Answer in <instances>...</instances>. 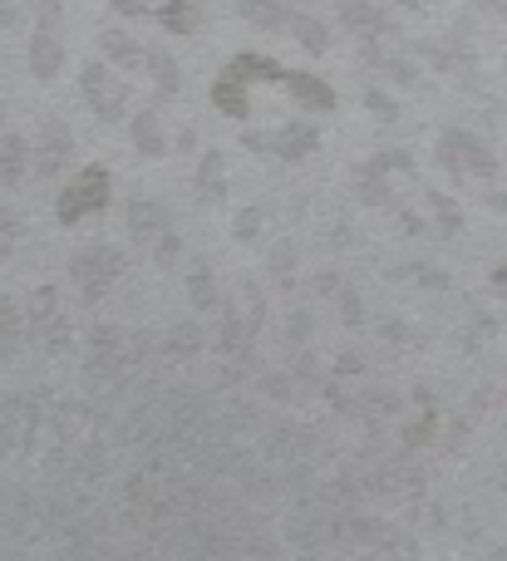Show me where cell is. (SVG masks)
I'll return each instance as SVG.
<instances>
[{
  "instance_id": "6da1fadb",
  "label": "cell",
  "mask_w": 507,
  "mask_h": 561,
  "mask_svg": "<svg viewBox=\"0 0 507 561\" xmlns=\"http://www.w3.org/2000/svg\"><path fill=\"white\" fill-rule=\"evenodd\" d=\"M104 55L118 59V65L128 69V75H148L158 89V99L163 94H177V65L163 55V49H148V45H134L128 35H118V30H104Z\"/></svg>"
},
{
  "instance_id": "7a4b0ae2",
  "label": "cell",
  "mask_w": 507,
  "mask_h": 561,
  "mask_svg": "<svg viewBox=\"0 0 507 561\" xmlns=\"http://www.w3.org/2000/svg\"><path fill=\"white\" fill-rule=\"evenodd\" d=\"M79 89H84L89 108H94L104 124H124L128 108H134V94H128V79L118 75V69L108 65H84V75H79Z\"/></svg>"
},
{
  "instance_id": "3957f363",
  "label": "cell",
  "mask_w": 507,
  "mask_h": 561,
  "mask_svg": "<svg viewBox=\"0 0 507 561\" xmlns=\"http://www.w3.org/2000/svg\"><path fill=\"white\" fill-rule=\"evenodd\" d=\"M108 193H114V183H108V168H84V173L74 178V183L65 187V193L55 197V217L65 227L84 222L89 213H104L108 207Z\"/></svg>"
},
{
  "instance_id": "277c9868",
  "label": "cell",
  "mask_w": 507,
  "mask_h": 561,
  "mask_svg": "<svg viewBox=\"0 0 507 561\" xmlns=\"http://www.w3.org/2000/svg\"><path fill=\"white\" fill-rule=\"evenodd\" d=\"M118 15L134 20H158L168 35H193L203 20V0H108Z\"/></svg>"
},
{
  "instance_id": "5b68a950",
  "label": "cell",
  "mask_w": 507,
  "mask_h": 561,
  "mask_svg": "<svg viewBox=\"0 0 507 561\" xmlns=\"http://www.w3.org/2000/svg\"><path fill=\"white\" fill-rule=\"evenodd\" d=\"M69 266H74V280L84 286V296H104L118 280V272H124V256H118L114 247H89V252H79Z\"/></svg>"
},
{
  "instance_id": "8992f818",
  "label": "cell",
  "mask_w": 507,
  "mask_h": 561,
  "mask_svg": "<svg viewBox=\"0 0 507 561\" xmlns=\"http://www.w3.org/2000/svg\"><path fill=\"white\" fill-rule=\"evenodd\" d=\"M59 25H65V20H39L35 39H30V75H35L39 84H49V79L59 75V65H65V39H59Z\"/></svg>"
},
{
  "instance_id": "52a82bcc",
  "label": "cell",
  "mask_w": 507,
  "mask_h": 561,
  "mask_svg": "<svg viewBox=\"0 0 507 561\" xmlns=\"http://www.w3.org/2000/svg\"><path fill=\"white\" fill-rule=\"evenodd\" d=\"M439 158H443V168H449L453 178H463V173H493L488 148H483L479 138H469V134H443L439 138Z\"/></svg>"
},
{
  "instance_id": "ba28073f",
  "label": "cell",
  "mask_w": 507,
  "mask_h": 561,
  "mask_svg": "<svg viewBox=\"0 0 507 561\" xmlns=\"http://www.w3.org/2000/svg\"><path fill=\"white\" fill-rule=\"evenodd\" d=\"M246 148L272 153V158H306L315 148V128L291 124V128H272V134H246Z\"/></svg>"
},
{
  "instance_id": "9c48e42d",
  "label": "cell",
  "mask_w": 507,
  "mask_h": 561,
  "mask_svg": "<svg viewBox=\"0 0 507 561\" xmlns=\"http://www.w3.org/2000/svg\"><path fill=\"white\" fill-rule=\"evenodd\" d=\"M69 153H74V138H69V124L65 118L49 114L45 124H39V144H35V168L45 178H55L59 168L69 163Z\"/></svg>"
},
{
  "instance_id": "30bf717a",
  "label": "cell",
  "mask_w": 507,
  "mask_h": 561,
  "mask_svg": "<svg viewBox=\"0 0 507 561\" xmlns=\"http://www.w3.org/2000/svg\"><path fill=\"white\" fill-rule=\"evenodd\" d=\"M128 227H134L138 242H153V237H158V256H173L168 207H158V203H148V197H138V203H128Z\"/></svg>"
},
{
  "instance_id": "8fae6325",
  "label": "cell",
  "mask_w": 507,
  "mask_h": 561,
  "mask_svg": "<svg viewBox=\"0 0 507 561\" xmlns=\"http://www.w3.org/2000/svg\"><path fill=\"white\" fill-rule=\"evenodd\" d=\"M30 163H35V148H30L25 138H20V134H5V138H0V183L15 187L20 178H25Z\"/></svg>"
},
{
  "instance_id": "7c38bea8",
  "label": "cell",
  "mask_w": 507,
  "mask_h": 561,
  "mask_svg": "<svg viewBox=\"0 0 507 561\" xmlns=\"http://www.w3.org/2000/svg\"><path fill=\"white\" fill-rule=\"evenodd\" d=\"M286 89H291L306 108H321V114H325V108H335V94L321 84V79H311V75H291V69H286Z\"/></svg>"
},
{
  "instance_id": "4fadbf2b",
  "label": "cell",
  "mask_w": 507,
  "mask_h": 561,
  "mask_svg": "<svg viewBox=\"0 0 507 561\" xmlns=\"http://www.w3.org/2000/svg\"><path fill=\"white\" fill-rule=\"evenodd\" d=\"M212 104L222 108L227 118H242V114H252V99H246V84H237L232 75H222V79H217V89H212Z\"/></svg>"
},
{
  "instance_id": "5bb4252c",
  "label": "cell",
  "mask_w": 507,
  "mask_h": 561,
  "mask_svg": "<svg viewBox=\"0 0 507 561\" xmlns=\"http://www.w3.org/2000/svg\"><path fill=\"white\" fill-rule=\"evenodd\" d=\"M134 144L143 148L148 158H163V153H168V138L158 134V114H153V108H148V114H138V118H134Z\"/></svg>"
},
{
  "instance_id": "9a60e30c",
  "label": "cell",
  "mask_w": 507,
  "mask_h": 561,
  "mask_svg": "<svg viewBox=\"0 0 507 561\" xmlns=\"http://www.w3.org/2000/svg\"><path fill=\"white\" fill-rule=\"evenodd\" d=\"M286 25H291L296 35H301V45H306V49H325V39H331V35H325V25H315V20H306V15H291Z\"/></svg>"
},
{
  "instance_id": "2e32d148",
  "label": "cell",
  "mask_w": 507,
  "mask_h": 561,
  "mask_svg": "<svg viewBox=\"0 0 507 561\" xmlns=\"http://www.w3.org/2000/svg\"><path fill=\"white\" fill-rule=\"evenodd\" d=\"M217 187H222V158L207 153V163H203V197H217Z\"/></svg>"
},
{
  "instance_id": "e0dca14e",
  "label": "cell",
  "mask_w": 507,
  "mask_h": 561,
  "mask_svg": "<svg viewBox=\"0 0 507 561\" xmlns=\"http://www.w3.org/2000/svg\"><path fill=\"white\" fill-rule=\"evenodd\" d=\"M15 237H20V217L0 207V256H5L10 247H15Z\"/></svg>"
},
{
  "instance_id": "ac0fdd59",
  "label": "cell",
  "mask_w": 507,
  "mask_h": 561,
  "mask_svg": "<svg viewBox=\"0 0 507 561\" xmlns=\"http://www.w3.org/2000/svg\"><path fill=\"white\" fill-rule=\"evenodd\" d=\"M0 138H5V104H0Z\"/></svg>"
},
{
  "instance_id": "d6986e66",
  "label": "cell",
  "mask_w": 507,
  "mask_h": 561,
  "mask_svg": "<svg viewBox=\"0 0 507 561\" xmlns=\"http://www.w3.org/2000/svg\"><path fill=\"white\" fill-rule=\"evenodd\" d=\"M503 276H507V266H503Z\"/></svg>"
}]
</instances>
